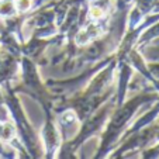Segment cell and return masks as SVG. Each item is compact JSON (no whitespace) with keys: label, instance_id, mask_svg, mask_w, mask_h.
Instances as JSON below:
<instances>
[{"label":"cell","instance_id":"obj_1","mask_svg":"<svg viewBox=\"0 0 159 159\" xmlns=\"http://www.w3.org/2000/svg\"><path fill=\"white\" fill-rule=\"evenodd\" d=\"M13 135H14V129H13V127L10 124H3L0 127V138L2 139L9 141V139L13 138Z\"/></svg>","mask_w":159,"mask_h":159},{"label":"cell","instance_id":"obj_2","mask_svg":"<svg viewBox=\"0 0 159 159\" xmlns=\"http://www.w3.org/2000/svg\"><path fill=\"white\" fill-rule=\"evenodd\" d=\"M14 11V4L11 2H3L0 3V16H10Z\"/></svg>","mask_w":159,"mask_h":159},{"label":"cell","instance_id":"obj_3","mask_svg":"<svg viewBox=\"0 0 159 159\" xmlns=\"http://www.w3.org/2000/svg\"><path fill=\"white\" fill-rule=\"evenodd\" d=\"M17 6H18V9L23 10V11H24V10H28L31 6V0H18Z\"/></svg>","mask_w":159,"mask_h":159},{"label":"cell","instance_id":"obj_4","mask_svg":"<svg viewBox=\"0 0 159 159\" xmlns=\"http://www.w3.org/2000/svg\"><path fill=\"white\" fill-rule=\"evenodd\" d=\"M103 16V10L97 9V7H93V9L90 10V17L92 18H100Z\"/></svg>","mask_w":159,"mask_h":159}]
</instances>
